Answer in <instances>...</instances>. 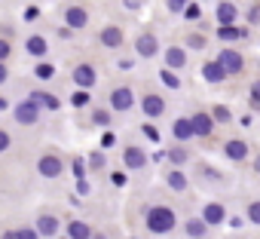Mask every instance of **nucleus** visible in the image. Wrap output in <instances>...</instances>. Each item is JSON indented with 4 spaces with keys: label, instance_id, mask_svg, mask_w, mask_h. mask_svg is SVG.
Listing matches in <instances>:
<instances>
[{
    "label": "nucleus",
    "instance_id": "obj_52",
    "mask_svg": "<svg viewBox=\"0 0 260 239\" xmlns=\"http://www.w3.org/2000/svg\"><path fill=\"white\" fill-rule=\"evenodd\" d=\"M61 239H68V236H61Z\"/></svg>",
    "mask_w": 260,
    "mask_h": 239
},
{
    "label": "nucleus",
    "instance_id": "obj_49",
    "mask_svg": "<svg viewBox=\"0 0 260 239\" xmlns=\"http://www.w3.org/2000/svg\"><path fill=\"white\" fill-rule=\"evenodd\" d=\"M254 166H257V172H260V157H257V163H254Z\"/></svg>",
    "mask_w": 260,
    "mask_h": 239
},
{
    "label": "nucleus",
    "instance_id": "obj_20",
    "mask_svg": "<svg viewBox=\"0 0 260 239\" xmlns=\"http://www.w3.org/2000/svg\"><path fill=\"white\" fill-rule=\"evenodd\" d=\"M25 46H28V52H31V55H37V58H43V55L49 52V46H46V40H43L40 34L28 37V43H25Z\"/></svg>",
    "mask_w": 260,
    "mask_h": 239
},
{
    "label": "nucleus",
    "instance_id": "obj_39",
    "mask_svg": "<svg viewBox=\"0 0 260 239\" xmlns=\"http://www.w3.org/2000/svg\"><path fill=\"white\" fill-rule=\"evenodd\" d=\"M113 141H116L113 132H104V135H101V147H113Z\"/></svg>",
    "mask_w": 260,
    "mask_h": 239
},
{
    "label": "nucleus",
    "instance_id": "obj_18",
    "mask_svg": "<svg viewBox=\"0 0 260 239\" xmlns=\"http://www.w3.org/2000/svg\"><path fill=\"white\" fill-rule=\"evenodd\" d=\"M68 239H92V230L86 221H71L68 224Z\"/></svg>",
    "mask_w": 260,
    "mask_h": 239
},
{
    "label": "nucleus",
    "instance_id": "obj_51",
    "mask_svg": "<svg viewBox=\"0 0 260 239\" xmlns=\"http://www.w3.org/2000/svg\"><path fill=\"white\" fill-rule=\"evenodd\" d=\"M95 239H104V236H95Z\"/></svg>",
    "mask_w": 260,
    "mask_h": 239
},
{
    "label": "nucleus",
    "instance_id": "obj_40",
    "mask_svg": "<svg viewBox=\"0 0 260 239\" xmlns=\"http://www.w3.org/2000/svg\"><path fill=\"white\" fill-rule=\"evenodd\" d=\"M184 16H187V19H199V16H202V10H199V7H187V10H184Z\"/></svg>",
    "mask_w": 260,
    "mask_h": 239
},
{
    "label": "nucleus",
    "instance_id": "obj_34",
    "mask_svg": "<svg viewBox=\"0 0 260 239\" xmlns=\"http://www.w3.org/2000/svg\"><path fill=\"white\" fill-rule=\"evenodd\" d=\"M16 233H19V239H40V236H37V230H31V227H19Z\"/></svg>",
    "mask_w": 260,
    "mask_h": 239
},
{
    "label": "nucleus",
    "instance_id": "obj_47",
    "mask_svg": "<svg viewBox=\"0 0 260 239\" xmlns=\"http://www.w3.org/2000/svg\"><path fill=\"white\" fill-rule=\"evenodd\" d=\"M0 239H19V233H16V230H7L4 236H0Z\"/></svg>",
    "mask_w": 260,
    "mask_h": 239
},
{
    "label": "nucleus",
    "instance_id": "obj_9",
    "mask_svg": "<svg viewBox=\"0 0 260 239\" xmlns=\"http://www.w3.org/2000/svg\"><path fill=\"white\" fill-rule=\"evenodd\" d=\"M58 227H61V221L55 215H40L37 218V236H58Z\"/></svg>",
    "mask_w": 260,
    "mask_h": 239
},
{
    "label": "nucleus",
    "instance_id": "obj_8",
    "mask_svg": "<svg viewBox=\"0 0 260 239\" xmlns=\"http://www.w3.org/2000/svg\"><path fill=\"white\" fill-rule=\"evenodd\" d=\"M135 49H138V55H144V58H153V55L159 52V40H156L153 34H141V37L135 40Z\"/></svg>",
    "mask_w": 260,
    "mask_h": 239
},
{
    "label": "nucleus",
    "instance_id": "obj_3",
    "mask_svg": "<svg viewBox=\"0 0 260 239\" xmlns=\"http://www.w3.org/2000/svg\"><path fill=\"white\" fill-rule=\"evenodd\" d=\"M37 169H40L43 178H58V175L64 172V163H61V157H55V154H43L40 163H37Z\"/></svg>",
    "mask_w": 260,
    "mask_h": 239
},
{
    "label": "nucleus",
    "instance_id": "obj_15",
    "mask_svg": "<svg viewBox=\"0 0 260 239\" xmlns=\"http://www.w3.org/2000/svg\"><path fill=\"white\" fill-rule=\"evenodd\" d=\"M166 65H169V71L184 68V65H187V52H184L181 46H169V49H166Z\"/></svg>",
    "mask_w": 260,
    "mask_h": 239
},
{
    "label": "nucleus",
    "instance_id": "obj_17",
    "mask_svg": "<svg viewBox=\"0 0 260 239\" xmlns=\"http://www.w3.org/2000/svg\"><path fill=\"white\" fill-rule=\"evenodd\" d=\"M223 154H226L230 160H245V157H248V144L233 138V141H226V144H223Z\"/></svg>",
    "mask_w": 260,
    "mask_h": 239
},
{
    "label": "nucleus",
    "instance_id": "obj_37",
    "mask_svg": "<svg viewBox=\"0 0 260 239\" xmlns=\"http://www.w3.org/2000/svg\"><path fill=\"white\" fill-rule=\"evenodd\" d=\"M214 120H220V123H226V120H230V110L217 104V107H214Z\"/></svg>",
    "mask_w": 260,
    "mask_h": 239
},
{
    "label": "nucleus",
    "instance_id": "obj_46",
    "mask_svg": "<svg viewBox=\"0 0 260 239\" xmlns=\"http://www.w3.org/2000/svg\"><path fill=\"white\" fill-rule=\"evenodd\" d=\"M7 77H10V71H7V65L0 62V83H7Z\"/></svg>",
    "mask_w": 260,
    "mask_h": 239
},
{
    "label": "nucleus",
    "instance_id": "obj_41",
    "mask_svg": "<svg viewBox=\"0 0 260 239\" xmlns=\"http://www.w3.org/2000/svg\"><path fill=\"white\" fill-rule=\"evenodd\" d=\"M37 16H40V10H37V7H28V10H25V22H34Z\"/></svg>",
    "mask_w": 260,
    "mask_h": 239
},
{
    "label": "nucleus",
    "instance_id": "obj_5",
    "mask_svg": "<svg viewBox=\"0 0 260 239\" xmlns=\"http://www.w3.org/2000/svg\"><path fill=\"white\" fill-rule=\"evenodd\" d=\"M95 80H98V74H95L92 65H77V68H74V83H77L83 92H89V89L95 86Z\"/></svg>",
    "mask_w": 260,
    "mask_h": 239
},
{
    "label": "nucleus",
    "instance_id": "obj_11",
    "mask_svg": "<svg viewBox=\"0 0 260 239\" xmlns=\"http://www.w3.org/2000/svg\"><path fill=\"white\" fill-rule=\"evenodd\" d=\"M190 126H193V135H211L214 120L208 113H196V116H190Z\"/></svg>",
    "mask_w": 260,
    "mask_h": 239
},
{
    "label": "nucleus",
    "instance_id": "obj_13",
    "mask_svg": "<svg viewBox=\"0 0 260 239\" xmlns=\"http://www.w3.org/2000/svg\"><path fill=\"white\" fill-rule=\"evenodd\" d=\"M28 101H34L37 107H49V110H58V107H61V101H58L52 92H40V89H37V92H31V98H28Z\"/></svg>",
    "mask_w": 260,
    "mask_h": 239
},
{
    "label": "nucleus",
    "instance_id": "obj_7",
    "mask_svg": "<svg viewBox=\"0 0 260 239\" xmlns=\"http://www.w3.org/2000/svg\"><path fill=\"white\" fill-rule=\"evenodd\" d=\"M64 22H68V31H80V28L89 25V13H86L83 7H68Z\"/></svg>",
    "mask_w": 260,
    "mask_h": 239
},
{
    "label": "nucleus",
    "instance_id": "obj_22",
    "mask_svg": "<svg viewBox=\"0 0 260 239\" xmlns=\"http://www.w3.org/2000/svg\"><path fill=\"white\" fill-rule=\"evenodd\" d=\"M184 230H187V236H196V239L208 233V227H205V221H202V218H190V221L184 224Z\"/></svg>",
    "mask_w": 260,
    "mask_h": 239
},
{
    "label": "nucleus",
    "instance_id": "obj_14",
    "mask_svg": "<svg viewBox=\"0 0 260 239\" xmlns=\"http://www.w3.org/2000/svg\"><path fill=\"white\" fill-rule=\"evenodd\" d=\"M101 43H104V46H110V49L122 46V28H116V25H107V28L101 31Z\"/></svg>",
    "mask_w": 260,
    "mask_h": 239
},
{
    "label": "nucleus",
    "instance_id": "obj_30",
    "mask_svg": "<svg viewBox=\"0 0 260 239\" xmlns=\"http://www.w3.org/2000/svg\"><path fill=\"white\" fill-rule=\"evenodd\" d=\"M248 218H251V221H254V224H260V199H257V202H251V205H248Z\"/></svg>",
    "mask_w": 260,
    "mask_h": 239
},
{
    "label": "nucleus",
    "instance_id": "obj_6",
    "mask_svg": "<svg viewBox=\"0 0 260 239\" xmlns=\"http://www.w3.org/2000/svg\"><path fill=\"white\" fill-rule=\"evenodd\" d=\"M132 104H135V95H132V89L119 86V89H113V92H110V107H113V110H128Z\"/></svg>",
    "mask_w": 260,
    "mask_h": 239
},
{
    "label": "nucleus",
    "instance_id": "obj_21",
    "mask_svg": "<svg viewBox=\"0 0 260 239\" xmlns=\"http://www.w3.org/2000/svg\"><path fill=\"white\" fill-rule=\"evenodd\" d=\"M202 77H205L208 83H220V80H223L226 74H223V68H220L217 62H208V65L202 68Z\"/></svg>",
    "mask_w": 260,
    "mask_h": 239
},
{
    "label": "nucleus",
    "instance_id": "obj_25",
    "mask_svg": "<svg viewBox=\"0 0 260 239\" xmlns=\"http://www.w3.org/2000/svg\"><path fill=\"white\" fill-rule=\"evenodd\" d=\"M169 187L172 190H187V178H184V172H169Z\"/></svg>",
    "mask_w": 260,
    "mask_h": 239
},
{
    "label": "nucleus",
    "instance_id": "obj_38",
    "mask_svg": "<svg viewBox=\"0 0 260 239\" xmlns=\"http://www.w3.org/2000/svg\"><path fill=\"white\" fill-rule=\"evenodd\" d=\"M144 135H147L150 141H159V132H156V129H153L150 123H144Z\"/></svg>",
    "mask_w": 260,
    "mask_h": 239
},
{
    "label": "nucleus",
    "instance_id": "obj_42",
    "mask_svg": "<svg viewBox=\"0 0 260 239\" xmlns=\"http://www.w3.org/2000/svg\"><path fill=\"white\" fill-rule=\"evenodd\" d=\"M89 163H92V169H101V166H104V154H92Z\"/></svg>",
    "mask_w": 260,
    "mask_h": 239
},
{
    "label": "nucleus",
    "instance_id": "obj_16",
    "mask_svg": "<svg viewBox=\"0 0 260 239\" xmlns=\"http://www.w3.org/2000/svg\"><path fill=\"white\" fill-rule=\"evenodd\" d=\"M141 107H144V113H147V116H159V113L166 110V101H162L159 95H144Z\"/></svg>",
    "mask_w": 260,
    "mask_h": 239
},
{
    "label": "nucleus",
    "instance_id": "obj_10",
    "mask_svg": "<svg viewBox=\"0 0 260 239\" xmlns=\"http://www.w3.org/2000/svg\"><path fill=\"white\" fill-rule=\"evenodd\" d=\"M122 160H125V166H128V169H135V172L147 166V154H144L141 147H125V154H122Z\"/></svg>",
    "mask_w": 260,
    "mask_h": 239
},
{
    "label": "nucleus",
    "instance_id": "obj_31",
    "mask_svg": "<svg viewBox=\"0 0 260 239\" xmlns=\"http://www.w3.org/2000/svg\"><path fill=\"white\" fill-rule=\"evenodd\" d=\"M10 144H13L10 132H7V129H0V154H4V151H10Z\"/></svg>",
    "mask_w": 260,
    "mask_h": 239
},
{
    "label": "nucleus",
    "instance_id": "obj_27",
    "mask_svg": "<svg viewBox=\"0 0 260 239\" xmlns=\"http://www.w3.org/2000/svg\"><path fill=\"white\" fill-rule=\"evenodd\" d=\"M159 80H162V83H166L169 89H178V86H181V80H178V74H175V71H169V68H166V71L159 74Z\"/></svg>",
    "mask_w": 260,
    "mask_h": 239
},
{
    "label": "nucleus",
    "instance_id": "obj_33",
    "mask_svg": "<svg viewBox=\"0 0 260 239\" xmlns=\"http://www.w3.org/2000/svg\"><path fill=\"white\" fill-rule=\"evenodd\" d=\"M169 160H172V163H184V160H187V151L175 147V151H169Z\"/></svg>",
    "mask_w": 260,
    "mask_h": 239
},
{
    "label": "nucleus",
    "instance_id": "obj_4",
    "mask_svg": "<svg viewBox=\"0 0 260 239\" xmlns=\"http://www.w3.org/2000/svg\"><path fill=\"white\" fill-rule=\"evenodd\" d=\"M217 65L223 68V74H239V71L245 68V58H242L236 49H223V52L217 55Z\"/></svg>",
    "mask_w": 260,
    "mask_h": 239
},
{
    "label": "nucleus",
    "instance_id": "obj_24",
    "mask_svg": "<svg viewBox=\"0 0 260 239\" xmlns=\"http://www.w3.org/2000/svg\"><path fill=\"white\" fill-rule=\"evenodd\" d=\"M217 34H220V40H245V37H248V31H242V28H236V25H226V28H220Z\"/></svg>",
    "mask_w": 260,
    "mask_h": 239
},
{
    "label": "nucleus",
    "instance_id": "obj_1",
    "mask_svg": "<svg viewBox=\"0 0 260 239\" xmlns=\"http://www.w3.org/2000/svg\"><path fill=\"white\" fill-rule=\"evenodd\" d=\"M175 224H178V218H175V212L166 208V205H153V208L147 212V227H150L153 233H169Z\"/></svg>",
    "mask_w": 260,
    "mask_h": 239
},
{
    "label": "nucleus",
    "instance_id": "obj_2",
    "mask_svg": "<svg viewBox=\"0 0 260 239\" xmlns=\"http://www.w3.org/2000/svg\"><path fill=\"white\" fill-rule=\"evenodd\" d=\"M13 116H16V123H22V126H34L37 120H40V107L25 98V101H19V104L13 107Z\"/></svg>",
    "mask_w": 260,
    "mask_h": 239
},
{
    "label": "nucleus",
    "instance_id": "obj_26",
    "mask_svg": "<svg viewBox=\"0 0 260 239\" xmlns=\"http://www.w3.org/2000/svg\"><path fill=\"white\" fill-rule=\"evenodd\" d=\"M34 74H37V80H52L55 77V68L49 62H37V71Z\"/></svg>",
    "mask_w": 260,
    "mask_h": 239
},
{
    "label": "nucleus",
    "instance_id": "obj_43",
    "mask_svg": "<svg viewBox=\"0 0 260 239\" xmlns=\"http://www.w3.org/2000/svg\"><path fill=\"white\" fill-rule=\"evenodd\" d=\"M110 181H113L116 187H122V184H125V172H113V175H110Z\"/></svg>",
    "mask_w": 260,
    "mask_h": 239
},
{
    "label": "nucleus",
    "instance_id": "obj_28",
    "mask_svg": "<svg viewBox=\"0 0 260 239\" xmlns=\"http://www.w3.org/2000/svg\"><path fill=\"white\" fill-rule=\"evenodd\" d=\"M89 101H92V98H89V92H83V89H80V92H74V98H71V104H74V107H86Z\"/></svg>",
    "mask_w": 260,
    "mask_h": 239
},
{
    "label": "nucleus",
    "instance_id": "obj_19",
    "mask_svg": "<svg viewBox=\"0 0 260 239\" xmlns=\"http://www.w3.org/2000/svg\"><path fill=\"white\" fill-rule=\"evenodd\" d=\"M236 16H239V10H236L233 4H220V7H217V22H220V28L233 25V22H236Z\"/></svg>",
    "mask_w": 260,
    "mask_h": 239
},
{
    "label": "nucleus",
    "instance_id": "obj_32",
    "mask_svg": "<svg viewBox=\"0 0 260 239\" xmlns=\"http://www.w3.org/2000/svg\"><path fill=\"white\" fill-rule=\"evenodd\" d=\"M187 43H190L193 49H202V46H205V37H202V34H190V37H187Z\"/></svg>",
    "mask_w": 260,
    "mask_h": 239
},
{
    "label": "nucleus",
    "instance_id": "obj_23",
    "mask_svg": "<svg viewBox=\"0 0 260 239\" xmlns=\"http://www.w3.org/2000/svg\"><path fill=\"white\" fill-rule=\"evenodd\" d=\"M175 138H181V141H187V138H193V126H190V120H175Z\"/></svg>",
    "mask_w": 260,
    "mask_h": 239
},
{
    "label": "nucleus",
    "instance_id": "obj_12",
    "mask_svg": "<svg viewBox=\"0 0 260 239\" xmlns=\"http://www.w3.org/2000/svg\"><path fill=\"white\" fill-rule=\"evenodd\" d=\"M223 218H226V212H223V205H220V202H208V205H205V212H202L205 227H214V224H220Z\"/></svg>",
    "mask_w": 260,
    "mask_h": 239
},
{
    "label": "nucleus",
    "instance_id": "obj_29",
    "mask_svg": "<svg viewBox=\"0 0 260 239\" xmlns=\"http://www.w3.org/2000/svg\"><path fill=\"white\" fill-rule=\"evenodd\" d=\"M13 55V43L10 40H4V37H0V62H4L7 65V58Z\"/></svg>",
    "mask_w": 260,
    "mask_h": 239
},
{
    "label": "nucleus",
    "instance_id": "obj_45",
    "mask_svg": "<svg viewBox=\"0 0 260 239\" xmlns=\"http://www.w3.org/2000/svg\"><path fill=\"white\" fill-rule=\"evenodd\" d=\"M74 175L83 178V160H74Z\"/></svg>",
    "mask_w": 260,
    "mask_h": 239
},
{
    "label": "nucleus",
    "instance_id": "obj_48",
    "mask_svg": "<svg viewBox=\"0 0 260 239\" xmlns=\"http://www.w3.org/2000/svg\"><path fill=\"white\" fill-rule=\"evenodd\" d=\"M7 104H10V101H7V98H0V110H7Z\"/></svg>",
    "mask_w": 260,
    "mask_h": 239
},
{
    "label": "nucleus",
    "instance_id": "obj_36",
    "mask_svg": "<svg viewBox=\"0 0 260 239\" xmlns=\"http://www.w3.org/2000/svg\"><path fill=\"white\" fill-rule=\"evenodd\" d=\"M92 120H95L98 126H107V120H110V113H107V110H95V116H92Z\"/></svg>",
    "mask_w": 260,
    "mask_h": 239
},
{
    "label": "nucleus",
    "instance_id": "obj_44",
    "mask_svg": "<svg viewBox=\"0 0 260 239\" xmlns=\"http://www.w3.org/2000/svg\"><path fill=\"white\" fill-rule=\"evenodd\" d=\"M77 193H89V181H86V178L77 181Z\"/></svg>",
    "mask_w": 260,
    "mask_h": 239
},
{
    "label": "nucleus",
    "instance_id": "obj_35",
    "mask_svg": "<svg viewBox=\"0 0 260 239\" xmlns=\"http://www.w3.org/2000/svg\"><path fill=\"white\" fill-rule=\"evenodd\" d=\"M251 104H254V107H260V80L251 86Z\"/></svg>",
    "mask_w": 260,
    "mask_h": 239
},
{
    "label": "nucleus",
    "instance_id": "obj_50",
    "mask_svg": "<svg viewBox=\"0 0 260 239\" xmlns=\"http://www.w3.org/2000/svg\"><path fill=\"white\" fill-rule=\"evenodd\" d=\"M178 4H184V7H187V0H178Z\"/></svg>",
    "mask_w": 260,
    "mask_h": 239
}]
</instances>
